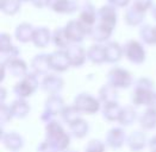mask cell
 Instances as JSON below:
<instances>
[{
	"label": "cell",
	"instance_id": "cell-1",
	"mask_svg": "<svg viewBox=\"0 0 156 152\" xmlns=\"http://www.w3.org/2000/svg\"><path fill=\"white\" fill-rule=\"evenodd\" d=\"M97 17L99 19V24L104 26H107L110 29H113L116 23H117V12H116V7H113L112 5H105L103 7H100L97 11Z\"/></svg>",
	"mask_w": 156,
	"mask_h": 152
},
{
	"label": "cell",
	"instance_id": "cell-2",
	"mask_svg": "<svg viewBox=\"0 0 156 152\" xmlns=\"http://www.w3.org/2000/svg\"><path fill=\"white\" fill-rule=\"evenodd\" d=\"M48 7L54 12L69 14L75 12L79 9V5L76 0H48Z\"/></svg>",
	"mask_w": 156,
	"mask_h": 152
},
{
	"label": "cell",
	"instance_id": "cell-3",
	"mask_svg": "<svg viewBox=\"0 0 156 152\" xmlns=\"http://www.w3.org/2000/svg\"><path fill=\"white\" fill-rule=\"evenodd\" d=\"M65 30L69 40H81L86 32H88V31L91 32V29L86 27L80 20L69 22Z\"/></svg>",
	"mask_w": 156,
	"mask_h": 152
},
{
	"label": "cell",
	"instance_id": "cell-4",
	"mask_svg": "<svg viewBox=\"0 0 156 152\" xmlns=\"http://www.w3.org/2000/svg\"><path fill=\"white\" fill-rule=\"evenodd\" d=\"M97 19V11L94 6L91 2H85L80 7V14H79V20L88 29L92 30V25L94 24Z\"/></svg>",
	"mask_w": 156,
	"mask_h": 152
},
{
	"label": "cell",
	"instance_id": "cell-5",
	"mask_svg": "<svg viewBox=\"0 0 156 152\" xmlns=\"http://www.w3.org/2000/svg\"><path fill=\"white\" fill-rule=\"evenodd\" d=\"M143 19H144V13L138 11L133 6L129 7L126 10V12H125V20H126V23L129 25H132V26L138 25V24H141L143 22Z\"/></svg>",
	"mask_w": 156,
	"mask_h": 152
},
{
	"label": "cell",
	"instance_id": "cell-6",
	"mask_svg": "<svg viewBox=\"0 0 156 152\" xmlns=\"http://www.w3.org/2000/svg\"><path fill=\"white\" fill-rule=\"evenodd\" d=\"M22 0H4L0 4L1 11L7 14V16H13L20 10L22 6Z\"/></svg>",
	"mask_w": 156,
	"mask_h": 152
},
{
	"label": "cell",
	"instance_id": "cell-7",
	"mask_svg": "<svg viewBox=\"0 0 156 152\" xmlns=\"http://www.w3.org/2000/svg\"><path fill=\"white\" fill-rule=\"evenodd\" d=\"M34 32L35 30L32 29V26L29 25V24H22L17 27L16 30V36L19 40H23L26 42L31 38H34Z\"/></svg>",
	"mask_w": 156,
	"mask_h": 152
},
{
	"label": "cell",
	"instance_id": "cell-8",
	"mask_svg": "<svg viewBox=\"0 0 156 152\" xmlns=\"http://www.w3.org/2000/svg\"><path fill=\"white\" fill-rule=\"evenodd\" d=\"M111 31H112V29L101 25V24H98V25L94 26L91 30V33L94 39H97V40H104V39H106V38L111 35Z\"/></svg>",
	"mask_w": 156,
	"mask_h": 152
},
{
	"label": "cell",
	"instance_id": "cell-9",
	"mask_svg": "<svg viewBox=\"0 0 156 152\" xmlns=\"http://www.w3.org/2000/svg\"><path fill=\"white\" fill-rule=\"evenodd\" d=\"M49 37H50V35H49V30L48 29H45V27H38V29L35 30L32 39L35 40V43L37 45L42 47V45H45L48 43Z\"/></svg>",
	"mask_w": 156,
	"mask_h": 152
},
{
	"label": "cell",
	"instance_id": "cell-10",
	"mask_svg": "<svg viewBox=\"0 0 156 152\" xmlns=\"http://www.w3.org/2000/svg\"><path fill=\"white\" fill-rule=\"evenodd\" d=\"M141 36L143 38L145 42H149V43H153L156 42L155 37V27L150 25H144L141 29Z\"/></svg>",
	"mask_w": 156,
	"mask_h": 152
},
{
	"label": "cell",
	"instance_id": "cell-11",
	"mask_svg": "<svg viewBox=\"0 0 156 152\" xmlns=\"http://www.w3.org/2000/svg\"><path fill=\"white\" fill-rule=\"evenodd\" d=\"M132 6L138 11L145 13L149 9H153V0H135Z\"/></svg>",
	"mask_w": 156,
	"mask_h": 152
},
{
	"label": "cell",
	"instance_id": "cell-12",
	"mask_svg": "<svg viewBox=\"0 0 156 152\" xmlns=\"http://www.w3.org/2000/svg\"><path fill=\"white\" fill-rule=\"evenodd\" d=\"M107 1L113 7H125L130 2V0H107Z\"/></svg>",
	"mask_w": 156,
	"mask_h": 152
},
{
	"label": "cell",
	"instance_id": "cell-13",
	"mask_svg": "<svg viewBox=\"0 0 156 152\" xmlns=\"http://www.w3.org/2000/svg\"><path fill=\"white\" fill-rule=\"evenodd\" d=\"M31 2L37 9H43V7L48 6V0H31Z\"/></svg>",
	"mask_w": 156,
	"mask_h": 152
},
{
	"label": "cell",
	"instance_id": "cell-14",
	"mask_svg": "<svg viewBox=\"0 0 156 152\" xmlns=\"http://www.w3.org/2000/svg\"><path fill=\"white\" fill-rule=\"evenodd\" d=\"M151 13H153V17L156 19V5L155 6H153V10H151Z\"/></svg>",
	"mask_w": 156,
	"mask_h": 152
},
{
	"label": "cell",
	"instance_id": "cell-15",
	"mask_svg": "<svg viewBox=\"0 0 156 152\" xmlns=\"http://www.w3.org/2000/svg\"><path fill=\"white\" fill-rule=\"evenodd\" d=\"M22 1H24V2H29V1H31V0H22Z\"/></svg>",
	"mask_w": 156,
	"mask_h": 152
},
{
	"label": "cell",
	"instance_id": "cell-16",
	"mask_svg": "<svg viewBox=\"0 0 156 152\" xmlns=\"http://www.w3.org/2000/svg\"><path fill=\"white\" fill-rule=\"evenodd\" d=\"M155 37H156V27H155Z\"/></svg>",
	"mask_w": 156,
	"mask_h": 152
}]
</instances>
